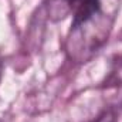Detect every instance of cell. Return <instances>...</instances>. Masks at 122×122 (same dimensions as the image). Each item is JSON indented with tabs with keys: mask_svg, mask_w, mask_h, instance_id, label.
<instances>
[{
	"mask_svg": "<svg viewBox=\"0 0 122 122\" xmlns=\"http://www.w3.org/2000/svg\"><path fill=\"white\" fill-rule=\"evenodd\" d=\"M1 74H3V60L0 57V81H1Z\"/></svg>",
	"mask_w": 122,
	"mask_h": 122,
	"instance_id": "obj_5",
	"label": "cell"
},
{
	"mask_svg": "<svg viewBox=\"0 0 122 122\" xmlns=\"http://www.w3.org/2000/svg\"><path fill=\"white\" fill-rule=\"evenodd\" d=\"M112 26V20L108 19L102 10L88 20L71 24V30L67 38V51L71 58L78 62L87 60L107 41Z\"/></svg>",
	"mask_w": 122,
	"mask_h": 122,
	"instance_id": "obj_1",
	"label": "cell"
},
{
	"mask_svg": "<svg viewBox=\"0 0 122 122\" xmlns=\"http://www.w3.org/2000/svg\"><path fill=\"white\" fill-rule=\"evenodd\" d=\"M115 112L112 111V109H108V111H104L98 118H97V121L95 122H115Z\"/></svg>",
	"mask_w": 122,
	"mask_h": 122,
	"instance_id": "obj_4",
	"label": "cell"
},
{
	"mask_svg": "<svg viewBox=\"0 0 122 122\" xmlns=\"http://www.w3.org/2000/svg\"><path fill=\"white\" fill-rule=\"evenodd\" d=\"M122 84V57H118L112 68L111 72L107 78V87H117Z\"/></svg>",
	"mask_w": 122,
	"mask_h": 122,
	"instance_id": "obj_3",
	"label": "cell"
},
{
	"mask_svg": "<svg viewBox=\"0 0 122 122\" xmlns=\"http://www.w3.org/2000/svg\"><path fill=\"white\" fill-rule=\"evenodd\" d=\"M53 14L64 17L67 13L72 14V23L78 24L102 10V0H50Z\"/></svg>",
	"mask_w": 122,
	"mask_h": 122,
	"instance_id": "obj_2",
	"label": "cell"
}]
</instances>
